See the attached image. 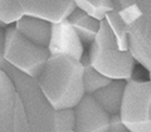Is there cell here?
<instances>
[{
  "mask_svg": "<svg viewBox=\"0 0 151 132\" xmlns=\"http://www.w3.org/2000/svg\"><path fill=\"white\" fill-rule=\"evenodd\" d=\"M83 73V60L68 55H50L37 81L55 111L74 110L86 96Z\"/></svg>",
  "mask_w": 151,
  "mask_h": 132,
  "instance_id": "1",
  "label": "cell"
},
{
  "mask_svg": "<svg viewBox=\"0 0 151 132\" xmlns=\"http://www.w3.org/2000/svg\"><path fill=\"white\" fill-rule=\"evenodd\" d=\"M0 69L5 70L20 94L30 132H55L57 111L45 97L37 79L22 73L6 62H0Z\"/></svg>",
  "mask_w": 151,
  "mask_h": 132,
  "instance_id": "2",
  "label": "cell"
},
{
  "mask_svg": "<svg viewBox=\"0 0 151 132\" xmlns=\"http://www.w3.org/2000/svg\"><path fill=\"white\" fill-rule=\"evenodd\" d=\"M1 49L0 62H6L22 73L38 78L50 58L48 48L33 43L19 32L15 25H9L0 33Z\"/></svg>",
  "mask_w": 151,
  "mask_h": 132,
  "instance_id": "3",
  "label": "cell"
},
{
  "mask_svg": "<svg viewBox=\"0 0 151 132\" xmlns=\"http://www.w3.org/2000/svg\"><path fill=\"white\" fill-rule=\"evenodd\" d=\"M120 15L129 27L130 52L136 62L151 72V0H135Z\"/></svg>",
  "mask_w": 151,
  "mask_h": 132,
  "instance_id": "4",
  "label": "cell"
},
{
  "mask_svg": "<svg viewBox=\"0 0 151 132\" xmlns=\"http://www.w3.org/2000/svg\"><path fill=\"white\" fill-rule=\"evenodd\" d=\"M120 116L130 132H151L150 81H127Z\"/></svg>",
  "mask_w": 151,
  "mask_h": 132,
  "instance_id": "5",
  "label": "cell"
},
{
  "mask_svg": "<svg viewBox=\"0 0 151 132\" xmlns=\"http://www.w3.org/2000/svg\"><path fill=\"white\" fill-rule=\"evenodd\" d=\"M0 132H30L23 100L3 69H0Z\"/></svg>",
  "mask_w": 151,
  "mask_h": 132,
  "instance_id": "6",
  "label": "cell"
},
{
  "mask_svg": "<svg viewBox=\"0 0 151 132\" xmlns=\"http://www.w3.org/2000/svg\"><path fill=\"white\" fill-rule=\"evenodd\" d=\"M88 63L111 81H131L136 59L130 50L98 49L89 45Z\"/></svg>",
  "mask_w": 151,
  "mask_h": 132,
  "instance_id": "7",
  "label": "cell"
},
{
  "mask_svg": "<svg viewBox=\"0 0 151 132\" xmlns=\"http://www.w3.org/2000/svg\"><path fill=\"white\" fill-rule=\"evenodd\" d=\"M76 132H108L111 115L96 102L91 94H86L74 108Z\"/></svg>",
  "mask_w": 151,
  "mask_h": 132,
  "instance_id": "8",
  "label": "cell"
},
{
  "mask_svg": "<svg viewBox=\"0 0 151 132\" xmlns=\"http://www.w3.org/2000/svg\"><path fill=\"white\" fill-rule=\"evenodd\" d=\"M23 15L45 19L50 23L65 20L77 5L74 0H13Z\"/></svg>",
  "mask_w": 151,
  "mask_h": 132,
  "instance_id": "9",
  "label": "cell"
},
{
  "mask_svg": "<svg viewBox=\"0 0 151 132\" xmlns=\"http://www.w3.org/2000/svg\"><path fill=\"white\" fill-rule=\"evenodd\" d=\"M48 50L50 55H68L77 60H83V42L67 19L53 23Z\"/></svg>",
  "mask_w": 151,
  "mask_h": 132,
  "instance_id": "10",
  "label": "cell"
},
{
  "mask_svg": "<svg viewBox=\"0 0 151 132\" xmlns=\"http://www.w3.org/2000/svg\"><path fill=\"white\" fill-rule=\"evenodd\" d=\"M14 25L23 35L28 38L29 40H32L33 43L48 48L50 37H52L53 23L42 18L25 15L19 22H17Z\"/></svg>",
  "mask_w": 151,
  "mask_h": 132,
  "instance_id": "11",
  "label": "cell"
},
{
  "mask_svg": "<svg viewBox=\"0 0 151 132\" xmlns=\"http://www.w3.org/2000/svg\"><path fill=\"white\" fill-rule=\"evenodd\" d=\"M126 87L127 81H112L92 96L107 113H110L111 116L117 115L121 112Z\"/></svg>",
  "mask_w": 151,
  "mask_h": 132,
  "instance_id": "12",
  "label": "cell"
},
{
  "mask_svg": "<svg viewBox=\"0 0 151 132\" xmlns=\"http://www.w3.org/2000/svg\"><path fill=\"white\" fill-rule=\"evenodd\" d=\"M67 20L74 28V30L77 32V34L81 38L83 44L91 45L93 43L98 30H100L101 20L89 15L88 13H86L79 8H76L70 13V15L67 18Z\"/></svg>",
  "mask_w": 151,
  "mask_h": 132,
  "instance_id": "13",
  "label": "cell"
},
{
  "mask_svg": "<svg viewBox=\"0 0 151 132\" xmlns=\"http://www.w3.org/2000/svg\"><path fill=\"white\" fill-rule=\"evenodd\" d=\"M106 20L108 22L111 29L117 38L120 50H130V38H129V27L121 18L117 10H112L106 15Z\"/></svg>",
  "mask_w": 151,
  "mask_h": 132,
  "instance_id": "14",
  "label": "cell"
},
{
  "mask_svg": "<svg viewBox=\"0 0 151 132\" xmlns=\"http://www.w3.org/2000/svg\"><path fill=\"white\" fill-rule=\"evenodd\" d=\"M84 73H83V86H84V92L86 94H94L97 91H100L103 87H106L107 84H110L112 81L110 78L105 77L100 72H97L91 64L88 63V60L84 62Z\"/></svg>",
  "mask_w": 151,
  "mask_h": 132,
  "instance_id": "15",
  "label": "cell"
},
{
  "mask_svg": "<svg viewBox=\"0 0 151 132\" xmlns=\"http://www.w3.org/2000/svg\"><path fill=\"white\" fill-rule=\"evenodd\" d=\"M77 8L82 9L98 20L105 19L110 11L115 10L112 0H74Z\"/></svg>",
  "mask_w": 151,
  "mask_h": 132,
  "instance_id": "16",
  "label": "cell"
},
{
  "mask_svg": "<svg viewBox=\"0 0 151 132\" xmlns=\"http://www.w3.org/2000/svg\"><path fill=\"white\" fill-rule=\"evenodd\" d=\"M91 45H94L98 49H119L117 38L106 19L101 20L100 30H98L96 39Z\"/></svg>",
  "mask_w": 151,
  "mask_h": 132,
  "instance_id": "17",
  "label": "cell"
},
{
  "mask_svg": "<svg viewBox=\"0 0 151 132\" xmlns=\"http://www.w3.org/2000/svg\"><path fill=\"white\" fill-rule=\"evenodd\" d=\"M76 116L74 110L57 111L55 132H76Z\"/></svg>",
  "mask_w": 151,
  "mask_h": 132,
  "instance_id": "18",
  "label": "cell"
},
{
  "mask_svg": "<svg viewBox=\"0 0 151 132\" xmlns=\"http://www.w3.org/2000/svg\"><path fill=\"white\" fill-rule=\"evenodd\" d=\"M108 132H130L129 128L125 126L124 121H122L121 116H120V113L111 116L110 128H108Z\"/></svg>",
  "mask_w": 151,
  "mask_h": 132,
  "instance_id": "19",
  "label": "cell"
},
{
  "mask_svg": "<svg viewBox=\"0 0 151 132\" xmlns=\"http://www.w3.org/2000/svg\"><path fill=\"white\" fill-rule=\"evenodd\" d=\"M113 8L115 10H117L120 14L126 11L127 9H130L132 6V4L135 3V0H112Z\"/></svg>",
  "mask_w": 151,
  "mask_h": 132,
  "instance_id": "20",
  "label": "cell"
},
{
  "mask_svg": "<svg viewBox=\"0 0 151 132\" xmlns=\"http://www.w3.org/2000/svg\"><path fill=\"white\" fill-rule=\"evenodd\" d=\"M149 81L151 82V72H149Z\"/></svg>",
  "mask_w": 151,
  "mask_h": 132,
  "instance_id": "21",
  "label": "cell"
}]
</instances>
